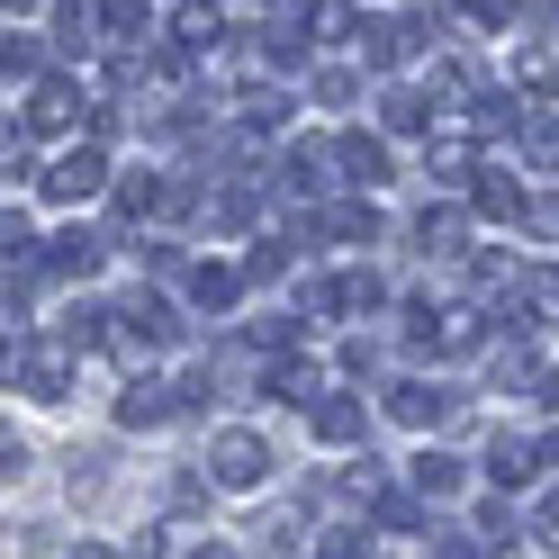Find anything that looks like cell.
Wrapping results in <instances>:
<instances>
[{
	"label": "cell",
	"instance_id": "e0dca14e",
	"mask_svg": "<svg viewBox=\"0 0 559 559\" xmlns=\"http://www.w3.org/2000/svg\"><path fill=\"white\" fill-rule=\"evenodd\" d=\"M55 37H63V55H91V46H99V10L63 0V10H55Z\"/></svg>",
	"mask_w": 559,
	"mask_h": 559
},
{
	"label": "cell",
	"instance_id": "ac0fdd59",
	"mask_svg": "<svg viewBox=\"0 0 559 559\" xmlns=\"http://www.w3.org/2000/svg\"><path fill=\"white\" fill-rule=\"evenodd\" d=\"M262 63H271V73H307V37H298V19H280L271 37H262Z\"/></svg>",
	"mask_w": 559,
	"mask_h": 559
},
{
	"label": "cell",
	"instance_id": "30bf717a",
	"mask_svg": "<svg viewBox=\"0 0 559 559\" xmlns=\"http://www.w3.org/2000/svg\"><path fill=\"white\" fill-rule=\"evenodd\" d=\"M370 433V415H361V397H317V442H334V451H353Z\"/></svg>",
	"mask_w": 559,
	"mask_h": 559
},
{
	"label": "cell",
	"instance_id": "7a4b0ae2",
	"mask_svg": "<svg viewBox=\"0 0 559 559\" xmlns=\"http://www.w3.org/2000/svg\"><path fill=\"white\" fill-rule=\"evenodd\" d=\"M99 181H109V154H99L91 135H82V145H63V154L37 171V190H46L55 207H82V199H99Z\"/></svg>",
	"mask_w": 559,
	"mask_h": 559
},
{
	"label": "cell",
	"instance_id": "603a6c76",
	"mask_svg": "<svg viewBox=\"0 0 559 559\" xmlns=\"http://www.w3.org/2000/svg\"><path fill=\"white\" fill-rule=\"evenodd\" d=\"M73 497H109V451H73Z\"/></svg>",
	"mask_w": 559,
	"mask_h": 559
},
{
	"label": "cell",
	"instance_id": "9c48e42d",
	"mask_svg": "<svg viewBox=\"0 0 559 559\" xmlns=\"http://www.w3.org/2000/svg\"><path fill=\"white\" fill-rule=\"evenodd\" d=\"M46 271H55V280H91V271H99V235L63 226V235L46 243Z\"/></svg>",
	"mask_w": 559,
	"mask_h": 559
},
{
	"label": "cell",
	"instance_id": "7c38bea8",
	"mask_svg": "<svg viewBox=\"0 0 559 559\" xmlns=\"http://www.w3.org/2000/svg\"><path fill=\"white\" fill-rule=\"evenodd\" d=\"M533 461H542V451H533V442H514V433H497V442H487V478H497L506 497H514L523 478H533Z\"/></svg>",
	"mask_w": 559,
	"mask_h": 559
},
{
	"label": "cell",
	"instance_id": "7402d4cb",
	"mask_svg": "<svg viewBox=\"0 0 559 559\" xmlns=\"http://www.w3.org/2000/svg\"><path fill=\"white\" fill-rule=\"evenodd\" d=\"M415 243H425V253H461V217H451V207H425V217H415Z\"/></svg>",
	"mask_w": 559,
	"mask_h": 559
},
{
	"label": "cell",
	"instance_id": "4fadbf2b",
	"mask_svg": "<svg viewBox=\"0 0 559 559\" xmlns=\"http://www.w3.org/2000/svg\"><path fill=\"white\" fill-rule=\"evenodd\" d=\"M379 298H389V289H379V271H343V280H325V307H343V317H370Z\"/></svg>",
	"mask_w": 559,
	"mask_h": 559
},
{
	"label": "cell",
	"instance_id": "277c9868",
	"mask_svg": "<svg viewBox=\"0 0 559 559\" xmlns=\"http://www.w3.org/2000/svg\"><path fill=\"white\" fill-rule=\"evenodd\" d=\"M109 325H118L109 343H118V353H127V361H135V353H163V343H171V334H181V325H171V307H163V298H145V289H135V298L118 307V317H109Z\"/></svg>",
	"mask_w": 559,
	"mask_h": 559
},
{
	"label": "cell",
	"instance_id": "f1b7e54d",
	"mask_svg": "<svg viewBox=\"0 0 559 559\" xmlns=\"http://www.w3.org/2000/svg\"><path fill=\"white\" fill-rule=\"evenodd\" d=\"M353 91H361L353 73H317V99H325V109H353Z\"/></svg>",
	"mask_w": 559,
	"mask_h": 559
},
{
	"label": "cell",
	"instance_id": "484cf974",
	"mask_svg": "<svg viewBox=\"0 0 559 559\" xmlns=\"http://www.w3.org/2000/svg\"><path fill=\"white\" fill-rule=\"evenodd\" d=\"M280 171H289V181H298V190H325V145H298V154H289V163H280Z\"/></svg>",
	"mask_w": 559,
	"mask_h": 559
},
{
	"label": "cell",
	"instance_id": "5bb4252c",
	"mask_svg": "<svg viewBox=\"0 0 559 559\" xmlns=\"http://www.w3.org/2000/svg\"><path fill=\"white\" fill-rule=\"evenodd\" d=\"M406 478H415V497H461V478H469V469L451 461V451H425V461H415Z\"/></svg>",
	"mask_w": 559,
	"mask_h": 559
},
{
	"label": "cell",
	"instance_id": "44dd1931",
	"mask_svg": "<svg viewBox=\"0 0 559 559\" xmlns=\"http://www.w3.org/2000/svg\"><path fill=\"white\" fill-rule=\"evenodd\" d=\"M145 0H109V10H99V37H118V46H135V37H145Z\"/></svg>",
	"mask_w": 559,
	"mask_h": 559
},
{
	"label": "cell",
	"instance_id": "74e56055",
	"mask_svg": "<svg viewBox=\"0 0 559 559\" xmlns=\"http://www.w3.org/2000/svg\"><path fill=\"white\" fill-rule=\"evenodd\" d=\"M199 559H235V550H226V542H207V550H199Z\"/></svg>",
	"mask_w": 559,
	"mask_h": 559
},
{
	"label": "cell",
	"instance_id": "2e32d148",
	"mask_svg": "<svg viewBox=\"0 0 559 559\" xmlns=\"http://www.w3.org/2000/svg\"><path fill=\"white\" fill-rule=\"evenodd\" d=\"M478 217H506L514 226V217H533V207H523V190L506 181V171H478Z\"/></svg>",
	"mask_w": 559,
	"mask_h": 559
},
{
	"label": "cell",
	"instance_id": "d6a6232c",
	"mask_svg": "<svg viewBox=\"0 0 559 559\" xmlns=\"http://www.w3.org/2000/svg\"><path fill=\"white\" fill-rule=\"evenodd\" d=\"M19 469H27V442H19L10 425H0V478H19Z\"/></svg>",
	"mask_w": 559,
	"mask_h": 559
},
{
	"label": "cell",
	"instance_id": "1f68e13d",
	"mask_svg": "<svg viewBox=\"0 0 559 559\" xmlns=\"http://www.w3.org/2000/svg\"><path fill=\"white\" fill-rule=\"evenodd\" d=\"M461 10H469L478 27H506V19H514V0H461Z\"/></svg>",
	"mask_w": 559,
	"mask_h": 559
},
{
	"label": "cell",
	"instance_id": "f546056e",
	"mask_svg": "<svg viewBox=\"0 0 559 559\" xmlns=\"http://www.w3.org/2000/svg\"><path fill=\"white\" fill-rule=\"evenodd\" d=\"M533 542H542V550H559V497H542V506H533Z\"/></svg>",
	"mask_w": 559,
	"mask_h": 559
},
{
	"label": "cell",
	"instance_id": "d590c367",
	"mask_svg": "<svg viewBox=\"0 0 559 559\" xmlns=\"http://www.w3.org/2000/svg\"><path fill=\"white\" fill-rule=\"evenodd\" d=\"M542 406H559V370H550V379H542Z\"/></svg>",
	"mask_w": 559,
	"mask_h": 559
},
{
	"label": "cell",
	"instance_id": "836d02e7",
	"mask_svg": "<svg viewBox=\"0 0 559 559\" xmlns=\"http://www.w3.org/2000/svg\"><path fill=\"white\" fill-rule=\"evenodd\" d=\"M27 163V135H0V171H19Z\"/></svg>",
	"mask_w": 559,
	"mask_h": 559
},
{
	"label": "cell",
	"instance_id": "4316f807",
	"mask_svg": "<svg viewBox=\"0 0 559 559\" xmlns=\"http://www.w3.org/2000/svg\"><path fill=\"white\" fill-rule=\"evenodd\" d=\"M442 559H506V550L478 542V533H442Z\"/></svg>",
	"mask_w": 559,
	"mask_h": 559
},
{
	"label": "cell",
	"instance_id": "e575fe53",
	"mask_svg": "<svg viewBox=\"0 0 559 559\" xmlns=\"http://www.w3.org/2000/svg\"><path fill=\"white\" fill-rule=\"evenodd\" d=\"M73 559H118V550L109 542H73Z\"/></svg>",
	"mask_w": 559,
	"mask_h": 559
},
{
	"label": "cell",
	"instance_id": "8d00e7d4",
	"mask_svg": "<svg viewBox=\"0 0 559 559\" xmlns=\"http://www.w3.org/2000/svg\"><path fill=\"white\" fill-rule=\"evenodd\" d=\"M542 461H550V469H559V433H550V442H542Z\"/></svg>",
	"mask_w": 559,
	"mask_h": 559
},
{
	"label": "cell",
	"instance_id": "3957f363",
	"mask_svg": "<svg viewBox=\"0 0 559 559\" xmlns=\"http://www.w3.org/2000/svg\"><path fill=\"white\" fill-rule=\"evenodd\" d=\"M433 46V10H406V19H361V55L379 63V73H397L406 55Z\"/></svg>",
	"mask_w": 559,
	"mask_h": 559
},
{
	"label": "cell",
	"instance_id": "6da1fadb",
	"mask_svg": "<svg viewBox=\"0 0 559 559\" xmlns=\"http://www.w3.org/2000/svg\"><path fill=\"white\" fill-rule=\"evenodd\" d=\"M207 478L235 487V497H253V487L271 478V442L253 425H217V442H207Z\"/></svg>",
	"mask_w": 559,
	"mask_h": 559
},
{
	"label": "cell",
	"instance_id": "d6986e66",
	"mask_svg": "<svg viewBox=\"0 0 559 559\" xmlns=\"http://www.w3.org/2000/svg\"><path fill=\"white\" fill-rule=\"evenodd\" d=\"M425 91H389V99H379V127H389V135H425Z\"/></svg>",
	"mask_w": 559,
	"mask_h": 559
},
{
	"label": "cell",
	"instance_id": "d4e9b609",
	"mask_svg": "<svg viewBox=\"0 0 559 559\" xmlns=\"http://www.w3.org/2000/svg\"><path fill=\"white\" fill-rule=\"evenodd\" d=\"M317 550H325V559H361V550H370V533H361V523H325Z\"/></svg>",
	"mask_w": 559,
	"mask_h": 559
},
{
	"label": "cell",
	"instance_id": "f35d334b",
	"mask_svg": "<svg viewBox=\"0 0 559 559\" xmlns=\"http://www.w3.org/2000/svg\"><path fill=\"white\" fill-rule=\"evenodd\" d=\"M0 10H37V0H0Z\"/></svg>",
	"mask_w": 559,
	"mask_h": 559
},
{
	"label": "cell",
	"instance_id": "8992f818",
	"mask_svg": "<svg viewBox=\"0 0 559 559\" xmlns=\"http://www.w3.org/2000/svg\"><path fill=\"white\" fill-rule=\"evenodd\" d=\"M10 379H19L27 397H63V389H73V353H63V343L46 334V343H27V353H19V370H10Z\"/></svg>",
	"mask_w": 559,
	"mask_h": 559
},
{
	"label": "cell",
	"instance_id": "4dcf8cb0",
	"mask_svg": "<svg viewBox=\"0 0 559 559\" xmlns=\"http://www.w3.org/2000/svg\"><path fill=\"white\" fill-rule=\"evenodd\" d=\"M550 82H559V63L533 46V55H523V91H550Z\"/></svg>",
	"mask_w": 559,
	"mask_h": 559
},
{
	"label": "cell",
	"instance_id": "9a60e30c",
	"mask_svg": "<svg viewBox=\"0 0 559 559\" xmlns=\"http://www.w3.org/2000/svg\"><path fill=\"white\" fill-rule=\"evenodd\" d=\"M235 289H243L235 262H199V271H190V298H199V307H235Z\"/></svg>",
	"mask_w": 559,
	"mask_h": 559
},
{
	"label": "cell",
	"instance_id": "ba28073f",
	"mask_svg": "<svg viewBox=\"0 0 559 559\" xmlns=\"http://www.w3.org/2000/svg\"><path fill=\"white\" fill-rule=\"evenodd\" d=\"M171 415H181V406H171V389H163V379H127L118 425H135V433H145V425H171Z\"/></svg>",
	"mask_w": 559,
	"mask_h": 559
},
{
	"label": "cell",
	"instance_id": "cb8c5ba5",
	"mask_svg": "<svg viewBox=\"0 0 559 559\" xmlns=\"http://www.w3.org/2000/svg\"><path fill=\"white\" fill-rule=\"evenodd\" d=\"M325 235H343V243H370L379 235V207L361 199V207H334V217H325Z\"/></svg>",
	"mask_w": 559,
	"mask_h": 559
},
{
	"label": "cell",
	"instance_id": "52a82bcc",
	"mask_svg": "<svg viewBox=\"0 0 559 559\" xmlns=\"http://www.w3.org/2000/svg\"><path fill=\"white\" fill-rule=\"evenodd\" d=\"M27 127H37V135L82 127V91H73V82H37V99H27Z\"/></svg>",
	"mask_w": 559,
	"mask_h": 559
},
{
	"label": "cell",
	"instance_id": "8fae6325",
	"mask_svg": "<svg viewBox=\"0 0 559 559\" xmlns=\"http://www.w3.org/2000/svg\"><path fill=\"white\" fill-rule=\"evenodd\" d=\"M262 397L307 406V415H317V370H307V361H271V370H262Z\"/></svg>",
	"mask_w": 559,
	"mask_h": 559
},
{
	"label": "cell",
	"instance_id": "5b68a950",
	"mask_svg": "<svg viewBox=\"0 0 559 559\" xmlns=\"http://www.w3.org/2000/svg\"><path fill=\"white\" fill-rule=\"evenodd\" d=\"M379 406H389L397 425H415V433H442L451 415H461V397H451V389H433V379H397V389L379 397Z\"/></svg>",
	"mask_w": 559,
	"mask_h": 559
},
{
	"label": "cell",
	"instance_id": "83f0119b",
	"mask_svg": "<svg viewBox=\"0 0 559 559\" xmlns=\"http://www.w3.org/2000/svg\"><path fill=\"white\" fill-rule=\"evenodd\" d=\"M353 27H361L353 0H325V10H317V37H353Z\"/></svg>",
	"mask_w": 559,
	"mask_h": 559
},
{
	"label": "cell",
	"instance_id": "ffe728a7",
	"mask_svg": "<svg viewBox=\"0 0 559 559\" xmlns=\"http://www.w3.org/2000/svg\"><path fill=\"white\" fill-rule=\"evenodd\" d=\"M343 171L353 181H389V145L379 135H343Z\"/></svg>",
	"mask_w": 559,
	"mask_h": 559
}]
</instances>
